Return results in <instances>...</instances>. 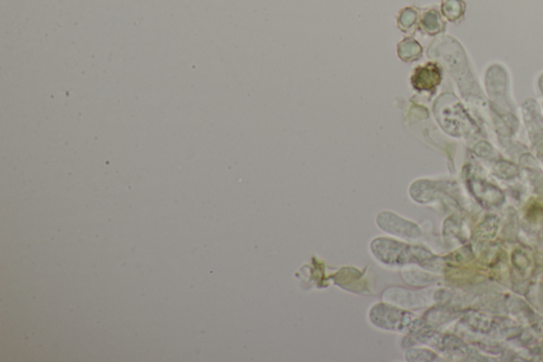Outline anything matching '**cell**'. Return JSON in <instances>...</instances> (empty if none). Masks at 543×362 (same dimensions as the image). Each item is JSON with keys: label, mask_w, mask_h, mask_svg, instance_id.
I'll return each instance as SVG.
<instances>
[{"label": "cell", "mask_w": 543, "mask_h": 362, "mask_svg": "<svg viewBox=\"0 0 543 362\" xmlns=\"http://www.w3.org/2000/svg\"><path fill=\"white\" fill-rule=\"evenodd\" d=\"M417 81H419V83L415 84L416 88H420V90H422V88L428 90V88H433L435 84L438 83V71L433 66L418 69L417 74L414 77V82Z\"/></svg>", "instance_id": "cell-1"}]
</instances>
